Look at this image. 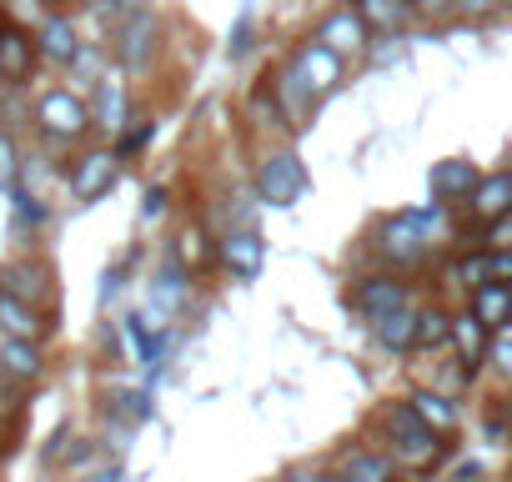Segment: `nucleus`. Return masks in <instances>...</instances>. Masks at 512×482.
I'll list each match as a JSON object with an SVG mask.
<instances>
[{
	"label": "nucleus",
	"instance_id": "f257e3e1",
	"mask_svg": "<svg viewBox=\"0 0 512 482\" xmlns=\"http://www.w3.org/2000/svg\"><path fill=\"white\" fill-rule=\"evenodd\" d=\"M377 432H382V442H387L392 462H397V467H412V472L432 467V462L447 452V437H437L432 427H422V422H417V412L407 407V397H402V402H382V407H377Z\"/></svg>",
	"mask_w": 512,
	"mask_h": 482
},
{
	"label": "nucleus",
	"instance_id": "f03ea898",
	"mask_svg": "<svg viewBox=\"0 0 512 482\" xmlns=\"http://www.w3.org/2000/svg\"><path fill=\"white\" fill-rule=\"evenodd\" d=\"M367 252L377 257V272H422L432 262V247H427V236L417 226V211H392L382 216L372 231H367Z\"/></svg>",
	"mask_w": 512,
	"mask_h": 482
},
{
	"label": "nucleus",
	"instance_id": "7ed1b4c3",
	"mask_svg": "<svg viewBox=\"0 0 512 482\" xmlns=\"http://www.w3.org/2000/svg\"><path fill=\"white\" fill-rule=\"evenodd\" d=\"M91 106L71 91V86H56L36 101V131L51 141V146H76L86 131H91Z\"/></svg>",
	"mask_w": 512,
	"mask_h": 482
},
{
	"label": "nucleus",
	"instance_id": "20e7f679",
	"mask_svg": "<svg viewBox=\"0 0 512 482\" xmlns=\"http://www.w3.org/2000/svg\"><path fill=\"white\" fill-rule=\"evenodd\" d=\"M407 307H417V297H412V282L397 277V272H367V277L352 282V312L367 327H377V322H387L392 312H407Z\"/></svg>",
	"mask_w": 512,
	"mask_h": 482
},
{
	"label": "nucleus",
	"instance_id": "39448f33",
	"mask_svg": "<svg viewBox=\"0 0 512 482\" xmlns=\"http://www.w3.org/2000/svg\"><path fill=\"white\" fill-rule=\"evenodd\" d=\"M307 186H312V176H307L297 151H267L262 166H256V196H262L267 206H277V211L297 206L307 196Z\"/></svg>",
	"mask_w": 512,
	"mask_h": 482
},
{
	"label": "nucleus",
	"instance_id": "423d86ee",
	"mask_svg": "<svg viewBox=\"0 0 512 482\" xmlns=\"http://www.w3.org/2000/svg\"><path fill=\"white\" fill-rule=\"evenodd\" d=\"M111 51H116L121 76H146V71H151V61H156V51H161V21H156L151 11L126 16V21L116 26Z\"/></svg>",
	"mask_w": 512,
	"mask_h": 482
},
{
	"label": "nucleus",
	"instance_id": "0eeeda50",
	"mask_svg": "<svg viewBox=\"0 0 512 482\" xmlns=\"http://www.w3.org/2000/svg\"><path fill=\"white\" fill-rule=\"evenodd\" d=\"M116 176H121V156H116V146H91V151H81V156L71 161L66 186H71L76 201H96V196H106V191L116 186Z\"/></svg>",
	"mask_w": 512,
	"mask_h": 482
},
{
	"label": "nucleus",
	"instance_id": "6e6552de",
	"mask_svg": "<svg viewBox=\"0 0 512 482\" xmlns=\"http://www.w3.org/2000/svg\"><path fill=\"white\" fill-rule=\"evenodd\" d=\"M216 262L236 277V282H256L267 267V241L256 226H231L221 241H216Z\"/></svg>",
	"mask_w": 512,
	"mask_h": 482
},
{
	"label": "nucleus",
	"instance_id": "1a4fd4ad",
	"mask_svg": "<svg viewBox=\"0 0 512 482\" xmlns=\"http://www.w3.org/2000/svg\"><path fill=\"white\" fill-rule=\"evenodd\" d=\"M312 41H317V46H327L332 56L352 61V56H367V46H372V31L362 26V16H357L352 6H337V11H327V16L317 21Z\"/></svg>",
	"mask_w": 512,
	"mask_h": 482
},
{
	"label": "nucleus",
	"instance_id": "9d476101",
	"mask_svg": "<svg viewBox=\"0 0 512 482\" xmlns=\"http://www.w3.org/2000/svg\"><path fill=\"white\" fill-rule=\"evenodd\" d=\"M462 216L467 221H477L482 231L492 226V221H502V216H512V166H497V171H482V181H477V191L462 201Z\"/></svg>",
	"mask_w": 512,
	"mask_h": 482
},
{
	"label": "nucleus",
	"instance_id": "9b49d317",
	"mask_svg": "<svg viewBox=\"0 0 512 482\" xmlns=\"http://www.w3.org/2000/svg\"><path fill=\"white\" fill-rule=\"evenodd\" d=\"M452 352H457V367H462V377H467V382L487 367L492 332H487V327H482L467 307H457V312H452Z\"/></svg>",
	"mask_w": 512,
	"mask_h": 482
},
{
	"label": "nucleus",
	"instance_id": "f8f14e48",
	"mask_svg": "<svg viewBox=\"0 0 512 482\" xmlns=\"http://www.w3.org/2000/svg\"><path fill=\"white\" fill-rule=\"evenodd\" d=\"M91 121L106 131V136H126V121H136L131 116V91H126V76L116 71H106L101 81H96V101H91Z\"/></svg>",
	"mask_w": 512,
	"mask_h": 482
},
{
	"label": "nucleus",
	"instance_id": "ddd939ff",
	"mask_svg": "<svg viewBox=\"0 0 512 482\" xmlns=\"http://www.w3.org/2000/svg\"><path fill=\"white\" fill-rule=\"evenodd\" d=\"M477 181H482V171H477V161H467V156H447V161H437V166L427 171V186H432V196H437L442 206H462V201L477 191Z\"/></svg>",
	"mask_w": 512,
	"mask_h": 482
},
{
	"label": "nucleus",
	"instance_id": "4468645a",
	"mask_svg": "<svg viewBox=\"0 0 512 482\" xmlns=\"http://www.w3.org/2000/svg\"><path fill=\"white\" fill-rule=\"evenodd\" d=\"M337 472L347 482H402V467L392 462V452L387 447H362V442L337 452Z\"/></svg>",
	"mask_w": 512,
	"mask_h": 482
},
{
	"label": "nucleus",
	"instance_id": "2eb2a0df",
	"mask_svg": "<svg viewBox=\"0 0 512 482\" xmlns=\"http://www.w3.org/2000/svg\"><path fill=\"white\" fill-rule=\"evenodd\" d=\"M0 292L26 302V307H41V302H51V267L46 262H11L0 272Z\"/></svg>",
	"mask_w": 512,
	"mask_h": 482
},
{
	"label": "nucleus",
	"instance_id": "dca6fc26",
	"mask_svg": "<svg viewBox=\"0 0 512 482\" xmlns=\"http://www.w3.org/2000/svg\"><path fill=\"white\" fill-rule=\"evenodd\" d=\"M407 407H412V412H417V422H422V427H432L437 437H452V432H457V422H462L457 402H452L447 392H437V387H412V392H407Z\"/></svg>",
	"mask_w": 512,
	"mask_h": 482
},
{
	"label": "nucleus",
	"instance_id": "f3484780",
	"mask_svg": "<svg viewBox=\"0 0 512 482\" xmlns=\"http://www.w3.org/2000/svg\"><path fill=\"white\" fill-rule=\"evenodd\" d=\"M36 56H46L51 66H76L81 56V36L71 26V16H46L36 31Z\"/></svg>",
	"mask_w": 512,
	"mask_h": 482
},
{
	"label": "nucleus",
	"instance_id": "a211bd4d",
	"mask_svg": "<svg viewBox=\"0 0 512 482\" xmlns=\"http://www.w3.org/2000/svg\"><path fill=\"white\" fill-rule=\"evenodd\" d=\"M347 6L362 16V26L372 36H402V26L417 16L412 0H347Z\"/></svg>",
	"mask_w": 512,
	"mask_h": 482
},
{
	"label": "nucleus",
	"instance_id": "6ab92c4d",
	"mask_svg": "<svg viewBox=\"0 0 512 482\" xmlns=\"http://www.w3.org/2000/svg\"><path fill=\"white\" fill-rule=\"evenodd\" d=\"M31 66H36V36L6 21L0 26V71H6V81H26Z\"/></svg>",
	"mask_w": 512,
	"mask_h": 482
},
{
	"label": "nucleus",
	"instance_id": "aec40b11",
	"mask_svg": "<svg viewBox=\"0 0 512 482\" xmlns=\"http://www.w3.org/2000/svg\"><path fill=\"white\" fill-rule=\"evenodd\" d=\"M211 257H216V247H211L206 226H201V221H186V226L176 231V241H171V262H176V267H186V272L196 277V272H206V267H211Z\"/></svg>",
	"mask_w": 512,
	"mask_h": 482
},
{
	"label": "nucleus",
	"instance_id": "412c9836",
	"mask_svg": "<svg viewBox=\"0 0 512 482\" xmlns=\"http://www.w3.org/2000/svg\"><path fill=\"white\" fill-rule=\"evenodd\" d=\"M46 327H51V322L41 317V307H26V302H16V297L0 292V332H6L11 342H41Z\"/></svg>",
	"mask_w": 512,
	"mask_h": 482
},
{
	"label": "nucleus",
	"instance_id": "4be33fe9",
	"mask_svg": "<svg viewBox=\"0 0 512 482\" xmlns=\"http://www.w3.org/2000/svg\"><path fill=\"white\" fill-rule=\"evenodd\" d=\"M0 372H6L11 382H41V372H46V352H41V342H0Z\"/></svg>",
	"mask_w": 512,
	"mask_h": 482
},
{
	"label": "nucleus",
	"instance_id": "5701e85b",
	"mask_svg": "<svg viewBox=\"0 0 512 482\" xmlns=\"http://www.w3.org/2000/svg\"><path fill=\"white\" fill-rule=\"evenodd\" d=\"M487 332H502L507 322H512V287H497V282H487L482 292H472L467 302H462Z\"/></svg>",
	"mask_w": 512,
	"mask_h": 482
},
{
	"label": "nucleus",
	"instance_id": "b1692460",
	"mask_svg": "<svg viewBox=\"0 0 512 482\" xmlns=\"http://www.w3.org/2000/svg\"><path fill=\"white\" fill-rule=\"evenodd\" d=\"M442 277H447V287H457L462 297H472V292H482V287L492 282V267H487V252H482V247H472V252H462L457 262H447V267H442Z\"/></svg>",
	"mask_w": 512,
	"mask_h": 482
},
{
	"label": "nucleus",
	"instance_id": "393cba45",
	"mask_svg": "<svg viewBox=\"0 0 512 482\" xmlns=\"http://www.w3.org/2000/svg\"><path fill=\"white\" fill-rule=\"evenodd\" d=\"M372 337H377V347H382V352H392V357L417 352V307L392 312L387 322H377V327H372Z\"/></svg>",
	"mask_w": 512,
	"mask_h": 482
},
{
	"label": "nucleus",
	"instance_id": "a878e982",
	"mask_svg": "<svg viewBox=\"0 0 512 482\" xmlns=\"http://www.w3.org/2000/svg\"><path fill=\"white\" fill-rule=\"evenodd\" d=\"M452 347V312L442 302L417 307V352H442Z\"/></svg>",
	"mask_w": 512,
	"mask_h": 482
},
{
	"label": "nucleus",
	"instance_id": "bb28decb",
	"mask_svg": "<svg viewBox=\"0 0 512 482\" xmlns=\"http://www.w3.org/2000/svg\"><path fill=\"white\" fill-rule=\"evenodd\" d=\"M126 337L136 342V357H141L146 377H156V372H161V357H166V327L146 332V322H141V317H126Z\"/></svg>",
	"mask_w": 512,
	"mask_h": 482
},
{
	"label": "nucleus",
	"instance_id": "cd10ccee",
	"mask_svg": "<svg viewBox=\"0 0 512 482\" xmlns=\"http://www.w3.org/2000/svg\"><path fill=\"white\" fill-rule=\"evenodd\" d=\"M186 292H191V272L176 267V262H166L161 277H156V307H161V312H176V307L186 302Z\"/></svg>",
	"mask_w": 512,
	"mask_h": 482
},
{
	"label": "nucleus",
	"instance_id": "c85d7f7f",
	"mask_svg": "<svg viewBox=\"0 0 512 482\" xmlns=\"http://www.w3.org/2000/svg\"><path fill=\"white\" fill-rule=\"evenodd\" d=\"M487 367L512 387V322L502 327V332H492V352H487Z\"/></svg>",
	"mask_w": 512,
	"mask_h": 482
},
{
	"label": "nucleus",
	"instance_id": "c756f323",
	"mask_svg": "<svg viewBox=\"0 0 512 482\" xmlns=\"http://www.w3.org/2000/svg\"><path fill=\"white\" fill-rule=\"evenodd\" d=\"M151 136H156V121H151V116H136V126H131V131H126V136L116 141V156L126 161V156L146 151V146H151Z\"/></svg>",
	"mask_w": 512,
	"mask_h": 482
},
{
	"label": "nucleus",
	"instance_id": "7c9ffc66",
	"mask_svg": "<svg viewBox=\"0 0 512 482\" xmlns=\"http://www.w3.org/2000/svg\"><path fill=\"white\" fill-rule=\"evenodd\" d=\"M21 186V151L11 136H0V191H16Z\"/></svg>",
	"mask_w": 512,
	"mask_h": 482
},
{
	"label": "nucleus",
	"instance_id": "2f4dec72",
	"mask_svg": "<svg viewBox=\"0 0 512 482\" xmlns=\"http://www.w3.org/2000/svg\"><path fill=\"white\" fill-rule=\"evenodd\" d=\"M452 6H457V16L467 26H487V21L502 16V0H452Z\"/></svg>",
	"mask_w": 512,
	"mask_h": 482
},
{
	"label": "nucleus",
	"instance_id": "473e14b6",
	"mask_svg": "<svg viewBox=\"0 0 512 482\" xmlns=\"http://www.w3.org/2000/svg\"><path fill=\"white\" fill-rule=\"evenodd\" d=\"M111 412H121L126 422H146L151 417V392H116V407Z\"/></svg>",
	"mask_w": 512,
	"mask_h": 482
},
{
	"label": "nucleus",
	"instance_id": "72a5a7b5",
	"mask_svg": "<svg viewBox=\"0 0 512 482\" xmlns=\"http://www.w3.org/2000/svg\"><path fill=\"white\" fill-rule=\"evenodd\" d=\"M11 201H16V216H21L26 226H46V206H41V196H31L26 186H16Z\"/></svg>",
	"mask_w": 512,
	"mask_h": 482
},
{
	"label": "nucleus",
	"instance_id": "f704fd0d",
	"mask_svg": "<svg viewBox=\"0 0 512 482\" xmlns=\"http://www.w3.org/2000/svg\"><path fill=\"white\" fill-rule=\"evenodd\" d=\"M412 11H417L427 26H447V21H457V6H452V0H412Z\"/></svg>",
	"mask_w": 512,
	"mask_h": 482
},
{
	"label": "nucleus",
	"instance_id": "c9c22d12",
	"mask_svg": "<svg viewBox=\"0 0 512 482\" xmlns=\"http://www.w3.org/2000/svg\"><path fill=\"white\" fill-rule=\"evenodd\" d=\"M482 252H512V216H502L482 231Z\"/></svg>",
	"mask_w": 512,
	"mask_h": 482
},
{
	"label": "nucleus",
	"instance_id": "e433bc0d",
	"mask_svg": "<svg viewBox=\"0 0 512 482\" xmlns=\"http://www.w3.org/2000/svg\"><path fill=\"white\" fill-rule=\"evenodd\" d=\"M166 201H171L166 186H151V191L141 196V221H161V216H166Z\"/></svg>",
	"mask_w": 512,
	"mask_h": 482
},
{
	"label": "nucleus",
	"instance_id": "4c0bfd02",
	"mask_svg": "<svg viewBox=\"0 0 512 482\" xmlns=\"http://www.w3.org/2000/svg\"><path fill=\"white\" fill-rule=\"evenodd\" d=\"M487 267L497 287H512V252H487Z\"/></svg>",
	"mask_w": 512,
	"mask_h": 482
},
{
	"label": "nucleus",
	"instance_id": "58836bf2",
	"mask_svg": "<svg viewBox=\"0 0 512 482\" xmlns=\"http://www.w3.org/2000/svg\"><path fill=\"white\" fill-rule=\"evenodd\" d=\"M136 11H151V0H106V16H116V26Z\"/></svg>",
	"mask_w": 512,
	"mask_h": 482
},
{
	"label": "nucleus",
	"instance_id": "ea45409f",
	"mask_svg": "<svg viewBox=\"0 0 512 482\" xmlns=\"http://www.w3.org/2000/svg\"><path fill=\"white\" fill-rule=\"evenodd\" d=\"M251 51V11L236 21V36H231V56H246Z\"/></svg>",
	"mask_w": 512,
	"mask_h": 482
},
{
	"label": "nucleus",
	"instance_id": "a19ab883",
	"mask_svg": "<svg viewBox=\"0 0 512 482\" xmlns=\"http://www.w3.org/2000/svg\"><path fill=\"white\" fill-rule=\"evenodd\" d=\"M397 51H402V41H397V36H392V41H377V36H372V46H367V56H372V61H387V56H397Z\"/></svg>",
	"mask_w": 512,
	"mask_h": 482
},
{
	"label": "nucleus",
	"instance_id": "79ce46f5",
	"mask_svg": "<svg viewBox=\"0 0 512 482\" xmlns=\"http://www.w3.org/2000/svg\"><path fill=\"white\" fill-rule=\"evenodd\" d=\"M277 482H317V472H312V467H287Z\"/></svg>",
	"mask_w": 512,
	"mask_h": 482
},
{
	"label": "nucleus",
	"instance_id": "37998d69",
	"mask_svg": "<svg viewBox=\"0 0 512 482\" xmlns=\"http://www.w3.org/2000/svg\"><path fill=\"white\" fill-rule=\"evenodd\" d=\"M86 482H121V467H101V472H91Z\"/></svg>",
	"mask_w": 512,
	"mask_h": 482
},
{
	"label": "nucleus",
	"instance_id": "c03bdc74",
	"mask_svg": "<svg viewBox=\"0 0 512 482\" xmlns=\"http://www.w3.org/2000/svg\"><path fill=\"white\" fill-rule=\"evenodd\" d=\"M317 482H347V477H342L337 467H327V472H317Z\"/></svg>",
	"mask_w": 512,
	"mask_h": 482
},
{
	"label": "nucleus",
	"instance_id": "a18cd8bd",
	"mask_svg": "<svg viewBox=\"0 0 512 482\" xmlns=\"http://www.w3.org/2000/svg\"><path fill=\"white\" fill-rule=\"evenodd\" d=\"M507 437H512V407H507Z\"/></svg>",
	"mask_w": 512,
	"mask_h": 482
},
{
	"label": "nucleus",
	"instance_id": "49530a36",
	"mask_svg": "<svg viewBox=\"0 0 512 482\" xmlns=\"http://www.w3.org/2000/svg\"><path fill=\"white\" fill-rule=\"evenodd\" d=\"M502 11H512V0H502Z\"/></svg>",
	"mask_w": 512,
	"mask_h": 482
},
{
	"label": "nucleus",
	"instance_id": "de8ad7c7",
	"mask_svg": "<svg viewBox=\"0 0 512 482\" xmlns=\"http://www.w3.org/2000/svg\"><path fill=\"white\" fill-rule=\"evenodd\" d=\"M0 86H6V71H0Z\"/></svg>",
	"mask_w": 512,
	"mask_h": 482
}]
</instances>
